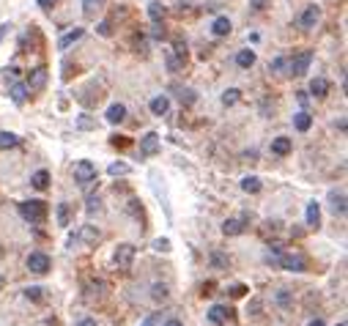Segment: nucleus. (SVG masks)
I'll use <instances>...</instances> for the list:
<instances>
[{
    "label": "nucleus",
    "mask_w": 348,
    "mask_h": 326,
    "mask_svg": "<svg viewBox=\"0 0 348 326\" xmlns=\"http://www.w3.org/2000/svg\"><path fill=\"white\" fill-rule=\"evenodd\" d=\"M310 63H313V52H310V50H304V52L294 55V60H288V69H291V74L302 77L304 71L310 69Z\"/></svg>",
    "instance_id": "nucleus-4"
},
{
    "label": "nucleus",
    "mask_w": 348,
    "mask_h": 326,
    "mask_svg": "<svg viewBox=\"0 0 348 326\" xmlns=\"http://www.w3.org/2000/svg\"><path fill=\"white\" fill-rule=\"evenodd\" d=\"M250 6H252L255 11H263L266 6H269V0H250Z\"/></svg>",
    "instance_id": "nucleus-42"
},
{
    "label": "nucleus",
    "mask_w": 348,
    "mask_h": 326,
    "mask_svg": "<svg viewBox=\"0 0 348 326\" xmlns=\"http://www.w3.org/2000/svg\"><path fill=\"white\" fill-rule=\"evenodd\" d=\"M222 233H225V236H239V233H244V222H241V219H225Z\"/></svg>",
    "instance_id": "nucleus-21"
},
{
    "label": "nucleus",
    "mask_w": 348,
    "mask_h": 326,
    "mask_svg": "<svg viewBox=\"0 0 348 326\" xmlns=\"http://www.w3.org/2000/svg\"><path fill=\"white\" fill-rule=\"evenodd\" d=\"M101 3H105V0H83V11H85V17H93Z\"/></svg>",
    "instance_id": "nucleus-29"
},
{
    "label": "nucleus",
    "mask_w": 348,
    "mask_h": 326,
    "mask_svg": "<svg viewBox=\"0 0 348 326\" xmlns=\"http://www.w3.org/2000/svg\"><path fill=\"white\" fill-rule=\"evenodd\" d=\"M241 189H244V192H250V195L260 192V178L258 176H247V178L241 181Z\"/></svg>",
    "instance_id": "nucleus-25"
},
{
    "label": "nucleus",
    "mask_w": 348,
    "mask_h": 326,
    "mask_svg": "<svg viewBox=\"0 0 348 326\" xmlns=\"http://www.w3.org/2000/svg\"><path fill=\"white\" fill-rule=\"evenodd\" d=\"M318 17H321V9L318 6H307V9L302 11V17H299V25H302L304 30H310V28H315V22H318Z\"/></svg>",
    "instance_id": "nucleus-9"
},
{
    "label": "nucleus",
    "mask_w": 348,
    "mask_h": 326,
    "mask_svg": "<svg viewBox=\"0 0 348 326\" xmlns=\"http://www.w3.org/2000/svg\"><path fill=\"white\" fill-rule=\"evenodd\" d=\"M77 326H96V321H91V318H83V321L77 323Z\"/></svg>",
    "instance_id": "nucleus-48"
},
{
    "label": "nucleus",
    "mask_w": 348,
    "mask_h": 326,
    "mask_svg": "<svg viewBox=\"0 0 348 326\" xmlns=\"http://www.w3.org/2000/svg\"><path fill=\"white\" fill-rule=\"evenodd\" d=\"M285 66H288V60H285V58H274L272 63H269V71H277V74H280V71L285 69Z\"/></svg>",
    "instance_id": "nucleus-35"
},
{
    "label": "nucleus",
    "mask_w": 348,
    "mask_h": 326,
    "mask_svg": "<svg viewBox=\"0 0 348 326\" xmlns=\"http://www.w3.org/2000/svg\"><path fill=\"white\" fill-rule=\"evenodd\" d=\"M25 296L33 299V301H42V299H44V288H38V285H30V288H25Z\"/></svg>",
    "instance_id": "nucleus-32"
},
{
    "label": "nucleus",
    "mask_w": 348,
    "mask_h": 326,
    "mask_svg": "<svg viewBox=\"0 0 348 326\" xmlns=\"http://www.w3.org/2000/svg\"><path fill=\"white\" fill-rule=\"evenodd\" d=\"M126 118V107L124 105H110L107 110V124H121Z\"/></svg>",
    "instance_id": "nucleus-20"
},
{
    "label": "nucleus",
    "mask_w": 348,
    "mask_h": 326,
    "mask_svg": "<svg viewBox=\"0 0 348 326\" xmlns=\"http://www.w3.org/2000/svg\"><path fill=\"white\" fill-rule=\"evenodd\" d=\"M231 293H233V296H244V293H247V288H244V285H233Z\"/></svg>",
    "instance_id": "nucleus-44"
},
{
    "label": "nucleus",
    "mask_w": 348,
    "mask_h": 326,
    "mask_svg": "<svg viewBox=\"0 0 348 326\" xmlns=\"http://www.w3.org/2000/svg\"><path fill=\"white\" fill-rule=\"evenodd\" d=\"M28 91H38V88H44L47 85V69H33L28 74Z\"/></svg>",
    "instance_id": "nucleus-10"
},
{
    "label": "nucleus",
    "mask_w": 348,
    "mask_h": 326,
    "mask_svg": "<svg viewBox=\"0 0 348 326\" xmlns=\"http://www.w3.org/2000/svg\"><path fill=\"white\" fill-rule=\"evenodd\" d=\"M282 269H288V272H304L307 269V260L302 255H296V252H288V255H280V260H277Z\"/></svg>",
    "instance_id": "nucleus-7"
},
{
    "label": "nucleus",
    "mask_w": 348,
    "mask_h": 326,
    "mask_svg": "<svg viewBox=\"0 0 348 326\" xmlns=\"http://www.w3.org/2000/svg\"><path fill=\"white\" fill-rule=\"evenodd\" d=\"M159 318H162L159 313H151V315H148V318H146V321L140 323V326H156V323H159Z\"/></svg>",
    "instance_id": "nucleus-40"
},
{
    "label": "nucleus",
    "mask_w": 348,
    "mask_h": 326,
    "mask_svg": "<svg viewBox=\"0 0 348 326\" xmlns=\"http://www.w3.org/2000/svg\"><path fill=\"white\" fill-rule=\"evenodd\" d=\"M148 17H151V22H162L165 6L159 3V0H151V3H148Z\"/></svg>",
    "instance_id": "nucleus-23"
},
{
    "label": "nucleus",
    "mask_w": 348,
    "mask_h": 326,
    "mask_svg": "<svg viewBox=\"0 0 348 326\" xmlns=\"http://www.w3.org/2000/svg\"><path fill=\"white\" fill-rule=\"evenodd\" d=\"M337 326H345V323H337Z\"/></svg>",
    "instance_id": "nucleus-51"
},
{
    "label": "nucleus",
    "mask_w": 348,
    "mask_h": 326,
    "mask_svg": "<svg viewBox=\"0 0 348 326\" xmlns=\"http://www.w3.org/2000/svg\"><path fill=\"white\" fill-rule=\"evenodd\" d=\"M165 326H184V323H181L178 318H170V321H165Z\"/></svg>",
    "instance_id": "nucleus-47"
},
{
    "label": "nucleus",
    "mask_w": 348,
    "mask_h": 326,
    "mask_svg": "<svg viewBox=\"0 0 348 326\" xmlns=\"http://www.w3.org/2000/svg\"><path fill=\"white\" fill-rule=\"evenodd\" d=\"M151 296H154L156 301H165V299H168V288H165V285H154V293H151Z\"/></svg>",
    "instance_id": "nucleus-37"
},
{
    "label": "nucleus",
    "mask_w": 348,
    "mask_h": 326,
    "mask_svg": "<svg viewBox=\"0 0 348 326\" xmlns=\"http://www.w3.org/2000/svg\"><path fill=\"white\" fill-rule=\"evenodd\" d=\"M288 301H291V293H288V291H280V293H277V304H282V307H285Z\"/></svg>",
    "instance_id": "nucleus-41"
},
{
    "label": "nucleus",
    "mask_w": 348,
    "mask_h": 326,
    "mask_svg": "<svg viewBox=\"0 0 348 326\" xmlns=\"http://www.w3.org/2000/svg\"><path fill=\"white\" fill-rule=\"evenodd\" d=\"M236 63H239V69H250L252 63H255V52H252V50H241L239 55H236Z\"/></svg>",
    "instance_id": "nucleus-24"
},
{
    "label": "nucleus",
    "mask_w": 348,
    "mask_h": 326,
    "mask_svg": "<svg viewBox=\"0 0 348 326\" xmlns=\"http://www.w3.org/2000/svg\"><path fill=\"white\" fill-rule=\"evenodd\" d=\"M228 318H231V310L222 307V304H214V307L209 310V321H211V323H217V326L228 323Z\"/></svg>",
    "instance_id": "nucleus-13"
},
{
    "label": "nucleus",
    "mask_w": 348,
    "mask_h": 326,
    "mask_svg": "<svg viewBox=\"0 0 348 326\" xmlns=\"http://www.w3.org/2000/svg\"><path fill=\"white\" fill-rule=\"evenodd\" d=\"M329 200H332V211H335V214H345V195H335V192H332Z\"/></svg>",
    "instance_id": "nucleus-28"
},
{
    "label": "nucleus",
    "mask_w": 348,
    "mask_h": 326,
    "mask_svg": "<svg viewBox=\"0 0 348 326\" xmlns=\"http://www.w3.org/2000/svg\"><path fill=\"white\" fill-rule=\"evenodd\" d=\"M9 22H3V25H0V42H3V38H6V33H9Z\"/></svg>",
    "instance_id": "nucleus-46"
},
{
    "label": "nucleus",
    "mask_w": 348,
    "mask_h": 326,
    "mask_svg": "<svg viewBox=\"0 0 348 326\" xmlns=\"http://www.w3.org/2000/svg\"><path fill=\"white\" fill-rule=\"evenodd\" d=\"M154 250L168 252V250H170V238H156V241H154Z\"/></svg>",
    "instance_id": "nucleus-38"
},
{
    "label": "nucleus",
    "mask_w": 348,
    "mask_h": 326,
    "mask_svg": "<svg viewBox=\"0 0 348 326\" xmlns=\"http://www.w3.org/2000/svg\"><path fill=\"white\" fill-rule=\"evenodd\" d=\"M99 33H101V36H110V33H113V28H110V19H105V22L99 25Z\"/></svg>",
    "instance_id": "nucleus-43"
},
{
    "label": "nucleus",
    "mask_w": 348,
    "mask_h": 326,
    "mask_svg": "<svg viewBox=\"0 0 348 326\" xmlns=\"http://www.w3.org/2000/svg\"><path fill=\"white\" fill-rule=\"evenodd\" d=\"M310 326H323V321H321V318H315V321H310Z\"/></svg>",
    "instance_id": "nucleus-49"
},
{
    "label": "nucleus",
    "mask_w": 348,
    "mask_h": 326,
    "mask_svg": "<svg viewBox=\"0 0 348 326\" xmlns=\"http://www.w3.org/2000/svg\"><path fill=\"white\" fill-rule=\"evenodd\" d=\"M74 181L80 187H88L91 181H96V165H93L91 159H80V162L74 165Z\"/></svg>",
    "instance_id": "nucleus-3"
},
{
    "label": "nucleus",
    "mask_w": 348,
    "mask_h": 326,
    "mask_svg": "<svg viewBox=\"0 0 348 326\" xmlns=\"http://www.w3.org/2000/svg\"><path fill=\"white\" fill-rule=\"evenodd\" d=\"M58 222H60L63 228L69 225V206L66 203H58Z\"/></svg>",
    "instance_id": "nucleus-34"
},
{
    "label": "nucleus",
    "mask_w": 348,
    "mask_h": 326,
    "mask_svg": "<svg viewBox=\"0 0 348 326\" xmlns=\"http://www.w3.org/2000/svg\"><path fill=\"white\" fill-rule=\"evenodd\" d=\"M291 137H274L272 140V154H277V156H285V154H291Z\"/></svg>",
    "instance_id": "nucleus-16"
},
{
    "label": "nucleus",
    "mask_w": 348,
    "mask_h": 326,
    "mask_svg": "<svg viewBox=\"0 0 348 326\" xmlns=\"http://www.w3.org/2000/svg\"><path fill=\"white\" fill-rule=\"evenodd\" d=\"M28 269L33 274H47L50 272V255H44V252H30L28 255Z\"/></svg>",
    "instance_id": "nucleus-6"
},
{
    "label": "nucleus",
    "mask_w": 348,
    "mask_h": 326,
    "mask_svg": "<svg viewBox=\"0 0 348 326\" xmlns=\"http://www.w3.org/2000/svg\"><path fill=\"white\" fill-rule=\"evenodd\" d=\"M148 107H151V113H154V115H159V118H162V115H168V110H170V99L162 93V96H154Z\"/></svg>",
    "instance_id": "nucleus-14"
},
{
    "label": "nucleus",
    "mask_w": 348,
    "mask_h": 326,
    "mask_svg": "<svg viewBox=\"0 0 348 326\" xmlns=\"http://www.w3.org/2000/svg\"><path fill=\"white\" fill-rule=\"evenodd\" d=\"M96 211H101V200L96 195H91L88 197V214H96Z\"/></svg>",
    "instance_id": "nucleus-36"
},
{
    "label": "nucleus",
    "mask_w": 348,
    "mask_h": 326,
    "mask_svg": "<svg viewBox=\"0 0 348 326\" xmlns=\"http://www.w3.org/2000/svg\"><path fill=\"white\" fill-rule=\"evenodd\" d=\"M211 263L214 266H228V258L219 255V252H211Z\"/></svg>",
    "instance_id": "nucleus-39"
},
{
    "label": "nucleus",
    "mask_w": 348,
    "mask_h": 326,
    "mask_svg": "<svg viewBox=\"0 0 348 326\" xmlns=\"http://www.w3.org/2000/svg\"><path fill=\"white\" fill-rule=\"evenodd\" d=\"M310 93H313L315 99H323L329 93V79L326 77H315L313 83H310Z\"/></svg>",
    "instance_id": "nucleus-15"
},
{
    "label": "nucleus",
    "mask_w": 348,
    "mask_h": 326,
    "mask_svg": "<svg viewBox=\"0 0 348 326\" xmlns=\"http://www.w3.org/2000/svg\"><path fill=\"white\" fill-rule=\"evenodd\" d=\"M55 3H58V0H38V6H42V9H52Z\"/></svg>",
    "instance_id": "nucleus-45"
},
{
    "label": "nucleus",
    "mask_w": 348,
    "mask_h": 326,
    "mask_svg": "<svg viewBox=\"0 0 348 326\" xmlns=\"http://www.w3.org/2000/svg\"><path fill=\"white\" fill-rule=\"evenodd\" d=\"M77 129H96V121L88 118V115H80L77 118Z\"/></svg>",
    "instance_id": "nucleus-33"
},
{
    "label": "nucleus",
    "mask_w": 348,
    "mask_h": 326,
    "mask_svg": "<svg viewBox=\"0 0 348 326\" xmlns=\"http://www.w3.org/2000/svg\"><path fill=\"white\" fill-rule=\"evenodd\" d=\"M294 126H296L299 132H307L313 126V115L307 113V110H299V113L294 115Z\"/></svg>",
    "instance_id": "nucleus-17"
},
{
    "label": "nucleus",
    "mask_w": 348,
    "mask_h": 326,
    "mask_svg": "<svg viewBox=\"0 0 348 326\" xmlns=\"http://www.w3.org/2000/svg\"><path fill=\"white\" fill-rule=\"evenodd\" d=\"M9 96H11V101H14L17 107H22V105L28 101V85H25V83H14L11 88H9Z\"/></svg>",
    "instance_id": "nucleus-11"
},
{
    "label": "nucleus",
    "mask_w": 348,
    "mask_h": 326,
    "mask_svg": "<svg viewBox=\"0 0 348 326\" xmlns=\"http://www.w3.org/2000/svg\"><path fill=\"white\" fill-rule=\"evenodd\" d=\"M19 217L30 225H42L47 219V203L44 200H25L19 203Z\"/></svg>",
    "instance_id": "nucleus-1"
},
{
    "label": "nucleus",
    "mask_w": 348,
    "mask_h": 326,
    "mask_svg": "<svg viewBox=\"0 0 348 326\" xmlns=\"http://www.w3.org/2000/svg\"><path fill=\"white\" fill-rule=\"evenodd\" d=\"M231 19H228V17H217L214 19V25H211V33H214V36H228V33H231Z\"/></svg>",
    "instance_id": "nucleus-19"
},
{
    "label": "nucleus",
    "mask_w": 348,
    "mask_h": 326,
    "mask_svg": "<svg viewBox=\"0 0 348 326\" xmlns=\"http://www.w3.org/2000/svg\"><path fill=\"white\" fill-rule=\"evenodd\" d=\"M307 225L310 228H318L321 225V206L318 203H307Z\"/></svg>",
    "instance_id": "nucleus-18"
},
{
    "label": "nucleus",
    "mask_w": 348,
    "mask_h": 326,
    "mask_svg": "<svg viewBox=\"0 0 348 326\" xmlns=\"http://www.w3.org/2000/svg\"><path fill=\"white\" fill-rule=\"evenodd\" d=\"M178 99H181V105H195L197 96H195L192 88H181V91H178Z\"/></svg>",
    "instance_id": "nucleus-31"
},
{
    "label": "nucleus",
    "mask_w": 348,
    "mask_h": 326,
    "mask_svg": "<svg viewBox=\"0 0 348 326\" xmlns=\"http://www.w3.org/2000/svg\"><path fill=\"white\" fill-rule=\"evenodd\" d=\"M30 184H33L36 189H47V187H50V173H47V170H36L33 176H30Z\"/></svg>",
    "instance_id": "nucleus-22"
},
{
    "label": "nucleus",
    "mask_w": 348,
    "mask_h": 326,
    "mask_svg": "<svg viewBox=\"0 0 348 326\" xmlns=\"http://www.w3.org/2000/svg\"><path fill=\"white\" fill-rule=\"evenodd\" d=\"M85 36V30L83 28H74V30H69V33H63L60 38H58V50H69L74 42H80V38Z\"/></svg>",
    "instance_id": "nucleus-12"
},
{
    "label": "nucleus",
    "mask_w": 348,
    "mask_h": 326,
    "mask_svg": "<svg viewBox=\"0 0 348 326\" xmlns=\"http://www.w3.org/2000/svg\"><path fill=\"white\" fill-rule=\"evenodd\" d=\"M107 173H110V176H129L132 168H129L126 162H113V165L107 168Z\"/></svg>",
    "instance_id": "nucleus-27"
},
{
    "label": "nucleus",
    "mask_w": 348,
    "mask_h": 326,
    "mask_svg": "<svg viewBox=\"0 0 348 326\" xmlns=\"http://www.w3.org/2000/svg\"><path fill=\"white\" fill-rule=\"evenodd\" d=\"M19 146V137L14 132H0V148H14Z\"/></svg>",
    "instance_id": "nucleus-26"
},
{
    "label": "nucleus",
    "mask_w": 348,
    "mask_h": 326,
    "mask_svg": "<svg viewBox=\"0 0 348 326\" xmlns=\"http://www.w3.org/2000/svg\"><path fill=\"white\" fill-rule=\"evenodd\" d=\"M0 288H3V277H0Z\"/></svg>",
    "instance_id": "nucleus-50"
},
{
    "label": "nucleus",
    "mask_w": 348,
    "mask_h": 326,
    "mask_svg": "<svg viewBox=\"0 0 348 326\" xmlns=\"http://www.w3.org/2000/svg\"><path fill=\"white\" fill-rule=\"evenodd\" d=\"M134 250L132 244H118V250H115V255H113V260H115V266L118 269H129L132 266V260H134Z\"/></svg>",
    "instance_id": "nucleus-5"
},
{
    "label": "nucleus",
    "mask_w": 348,
    "mask_h": 326,
    "mask_svg": "<svg viewBox=\"0 0 348 326\" xmlns=\"http://www.w3.org/2000/svg\"><path fill=\"white\" fill-rule=\"evenodd\" d=\"M99 228L96 225H80L69 236V247H77V244H96L99 241Z\"/></svg>",
    "instance_id": "nucleus-2"
},
{
    "label": "nucleus",
    "mask_w": 348,
    "mask_h": 326,
    "mask_svg": "<svg viewBox=\"0 0 348 326\" xmlns=\"http://www.w3.org/2000/svg\"><path fill=\"white\" fill-rule=\"evenodd\" d=\"M239 88H228L225 93H222V105H228V107H231V105H236V101H239Z\"/></svg>",
    "instance_id": "nucleus-30"
},
{
    "label": "nucleus",
    "mask_w": 348,
    "mask_h": 326,
    "mask_svg": "<svg viewBox=\"0 0 348 326\" xmlns=\"http://www.w3.org/2000/svg\"><path fill=\"white\" fill-rule=\"evenodd\" d=\"M159 151V134L156 132H148L143 140H140V156H154Z\"/></svg>",
    "instance_id": "nucleus-8"
}]
</instances>
